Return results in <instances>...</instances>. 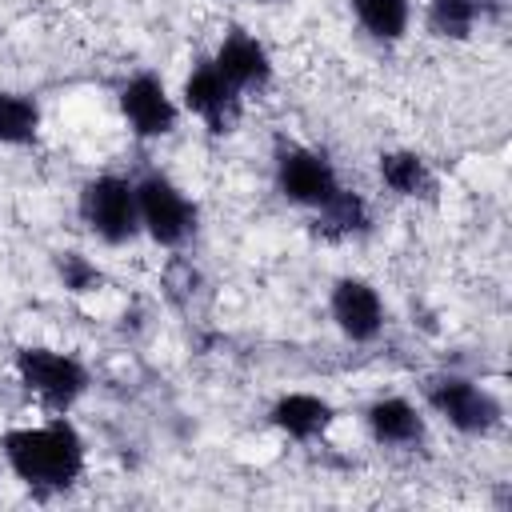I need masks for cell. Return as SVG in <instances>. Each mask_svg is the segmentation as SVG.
I'll list each match as a JSON object with an SVG mask.
<instances>
[{"instance_id":"6da1fadb","label":"cell","mask_w":512,"mask_h":512,"mask_svg":"<svg viewBox=\"0 0 512 512\" xmlns=\"http://www.w3.org/2000/svg\"><path fill=\"white\" fill-rule=\"evenodd\" d=\"M0 452L28 488H68L84 472V440L64 416L4 432Z\"/></svg>"},{"instance_id":"7a4b0ae2","label":"cell","mask_w":512,"mask_h":512,"mask_svg":"<svg viewBox=\"0 0 512 512\" xmlns=\"http://www.w3.org/2000/svg\"><path fill=\"white\" fill-rule=\"evenodd\" d=\"M80 220L104 240V244H128L140 232V208H136V184L124 176H96L80 188Z\"/></svg>"},{"instance_id":"3957f363","label":"cell","mask_w":512,"mask_h":512,"mask_svg":"<svg viewBox=\"0 0 512 512\" xmlns=\"http://www.w3.org/2000/svg\"><path fill=\"white\" fill-rule=\"evenodd\" d=\"M16 376L40 404H48L56 412H68L88 392L84 364L68 352H52V348H20L16 352Z\"/></svg>"},{"instance_id":"277c9868","label":"cell","mask_w":512,"mask_h":512,"mask_svg":"<svg viewBox=\"0 0 512 512\" xmlns=\"http://www.w3.org/2000/svg\"><path fill=\"white\" fill-rule=\"evenodd\" d=\"M136 208H140V232H148L164 248H180L196 232V204L176 188L168 176L148 172L136 180Z\"/></svg>"},{"instance_id":"5b68a950","label":"cell","mask_w":512,"mask_h":512,"mask_svg":"<svg viewBox=\"0 0 512 512\" xmlns=\"http://www.w3.org/2000/svg\"><path fill=\"white\" fill-rule=\"evenodd\" d=\"M276 188L284 200L316 212L344 184H340V176L324 152L304 148V144H276Z\"/></svg>"},{"instance_id":"8992f818","label":"cell","mask_w":512,"mask_h":512,"mask_svg":"<svg viewBox=\"0 0 512 512\" xmlns=\"http://www.w3.org/2000/svg\"><path fill=\"white\" fill-rule=\"evenodd\" d=\"M424 400L464 436H484L500 424V400L464 376H432L424 384Z\"/></svg>"},{"instance_id":"52a82bcc","label":"cell","mask_w":512,"mask_h":512,"mask_svg":"<svg viewBox=\"0 0 512 512\" xmlns=\"http://www.w3.org/2000/svg\"><path fill=\"white\" fill-rule=\"evenodd\" d=\"M184 108L200 116L212 136H228L240 120V92L216 72L212 60H200L184 80Z\"/></svg>"},{"instance_id":"ba28073f","label":"cell","mask_w":512,"mask_h":512,"mask_svg":"<svg viewBox=\"0 0 512 512\" xmlns=\"http://www.w3.org/2000/svg\"><path fill=\"white\" fill-rule=\"evenodd\" d=\"M120 112L128 120V128L140 136V140H160L176 128L180 120V108L172 104L168 88L160 76L152 72H136L124 88H120Z\"/></svg>"},{"instance_id":"9c48e42d","label":"cell","mask_w":512,"mask_h":512,"mask_svg":"<svg viewBox=\"0 0 512 512\" xmlns=\"http://www.w3.org/2000/svg\"><path fill=\"white\" fill-rule=\"evenodd\" d=\"M328 312H332L336 328H340L348 340H356V344L376 340L380 328H384V300H380V292H376L368 280H360V276H340V280L332 284Z\"/></svg>"},{"instance_id":"30bf717a","label":"cell","mask_w":512,"mask_h":512,"mask_svg":"<svg viewBox=\"0 0 512 512\" xmlns=\"http://www.w3.org/2000/svg\"><path fill=\"white\" fill-rule=\"evenodd\" d=\"M212 64H216V72H220L236 92H260V88H268V80H272V56H268V48H264L252 32H244V28H232V32L220 40Z\"/></svg>"},{"instance_id":"8fae6325","label":"cell","mask_w":512,"mask_h":512,"mask_svg":"<svg viewBox=\"0 0 512 512\" xmlns=\"http://www.w3.org/2000/svg\"><path fill=\"white\" fill-rule=\"evenodd\" d=\"M368 420V432L376 444H388V448H416L424 440V416L412 400L404 396H384L376 404H368L364 412Z\"/></svg>"},{"instance_id":"7c38bea8","label":"cell","mask_w":512,"mask_h":512,"mask_svg":"<svg viewBox=\"0 0 512 512\" xmlns=\"http://www.w3.org/2000/svg\"><path fill=\"white\" fill-rule=\"evenodd\" d=\"M268 416H272V424L284 436H292V440H316V436L328 432V424H332L336 412H332L328 400H320L312 392H288V396H280L272 404Z\"/></svg>"},{"instance_id":"4fadbf2b","label":"cell","mask_w":512,"mask_h":512,"mask_svg":"<svg viewBox=\"0 0 512 512\" xmlns=\"http://www.w3.org/2000/svg\"><path fill=\"white\" fill-rule=\"evenodd\" d=\"M380 180L392 196H404V200H428L436 192V176H432L428 160L420 152H408V148L380 156Z\"/></svg>"},{"instance_id":"5bb4252c","label":"cell","mask_w":512,"mask_h":512,"mask_svg":"<svg viewBox=\"0 0 512 512\" xmlns=\"http://www.w3.org/2000/svg\"><path fill=\"white\" fill-rule=\"evenodd\" d=\"M364 228H368V204L352 188H340L328 204L316 208V232L324 240H344V236H356Z\"/></svg>"},{"instance_id":"9a60e30c","label":"cell","mask_w":512,"mask_h":512,"mask_svg":"<svg viewBox=\"0 0 512 512\" xmlns=\"http://www.w3.org/2000/svg\"><path fill=\"white\" fill-rule=\"evenodd\" d=\"M360 28L372 36V40H400L412 24V0H348Z\"/></svg>"},{"instance_id":"2e32d148","label":"cell","mask_w":512,"mask_h":512,"mask_svg":"<svg viewBox=\"0 0 512 512\" xmlns=\"http://www.w3.org/2000/svg\"><path fill=\"white\" fill-rule=\"evenodd\" d=\"M40 128V108L24 92L0 88V144H32Z\"/></svg>"},{"instance_id":"e0dca14e","label":"cell","mask_w":512,"mask_h":512,"mask_svg":"<svg viewBox=\"0 0 512 512\" xmlns=\"http://www.w3.org/2000/svg\"><path fill=\"white\" fill-rule=\"evenodd\" d=\"M476 20L480 12L472 0H428V12H424V28L436 40H468Z\"/></svg>"},{"instance_id":"ac0fdd59","label":"cell","mask_w":512,"mask_h":512,"mask_svg":"<svg viewBox=\"0 0 512 512\" xmlns=\"http://www.w3.org/2000/svg\"><path fill=\"white\" fill-rule=\"evenodd\" d=\"M56 272H60V280H64L68 292H92V288H100V268L88 256H80V252H60L56 256Z\"/></svg>"},{"instance_id":"d6986e66","label":"cell","mask_w":512,"mask_h":512,"mask_svg":"<svg viewBox=\"0 0 512 512\" xmlns=\"http://www.w3.org/2000/svg\"><path fill=\"white\" fill-rule=\"evenodd\" d=\"M472 4H476V12H480V16H500L508 0H472Z\"/></svg>"},{"instance_id":"ffe728a7","label":"cell","mask_w":512,"mask_h":512,"mask_svg":"<svg viewBox=\"0 0 512 512\" xmlns=\"http://www.w3.org/2000/svg\"><path fill=\"white\" fill-rule=\"evenodd\" d=\"M256 4H272V0H256Z\"/></svg>"}]
</instances>
